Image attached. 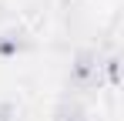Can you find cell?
I'll return each mask as SVG.
<instances>
[{"mask_svg":"<svg viewBox=\"0 0 124 121\" xmlns=\"http://www.w3.org/2000/svg\"><path fill=\"white\" fill-rule=\"evenodd\" d=\"M97 71H101L97 54H81L77 64H74V81H77V84H94V81H97Z\"/></svg>","mask_w":124,"mask_h":121,"instance_id":"cell-1","label":"cell"},{"mask_svg":"<svg viewBox=\"0 0 124 121\" xmlns=\"http://www.w3.org/2000/svg\"><path fill=\"white\" fill-rule=\"evenodd\" d=\"M54 121H91V114L84 108H77V104H61L57 114H54Z\"/></svg>","mask_w":124,"mask_h":121,"instance_id":"cell-2","label":"cell"}]
</instances>
